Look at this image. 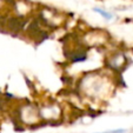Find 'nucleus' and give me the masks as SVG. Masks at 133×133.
Segmentation results:
<instances>
[{
    "label": "nucleus",
    "mask_w": 133,
    "mask_h": 133,
    "mask_svg": "<svg viewBox=\"0 0 133 133\" xmlns=\"http://www.w3.org/2000/svg\"><path fill=\"white\" fill-rule=\"evenodd\" d=\"M38 110H39V116H40L41 120H58L60 119L61 114V108L58 104L55 103H48V104H43V105H38Z\"/></svg>",
    "instance_id": "3"
},
{
    "label": "nucleus",
    "mask_w": 133,
    "mask_h": 133,
    "mask_svg": "<svg viewBox=\"0 0 133 133\" xmlns=\"http://www.w3.org/2000/svg\"><path fill=\"white\" fill-rule=\"evenodd\" d=\"M93 11L97 13V14H99L103 19H105V20L110 21L112 20L113 18H114V14H113L112 12H110V11L105 10V8H101V7H94L93 8Z\"/></svg>",
    "instance_id": "5"
},
{
    "label": "nucleus",
    "mask_w": 133,
    "mask_h": 133,
    "mask_svg": "<svg viewBox=\"0 0 133 133\" xmlns=\"http://www.w3.org/2000/svg\"><path fill=\"white\" fill-rule=\"evenodd\" d=\"M98 133H126V130H124V128H117V130L104 131V132H98Z\"/></svg>",
    "instance_id": "6"
},
{
    "label": "nucleus",
    "mask_w": 133,
    "mask_h": 133,
    "mask_svg": "<svg viewBox=\"0 0 133 133\" xmlns=\"http://www.w3.org/2000/svg\"><path fill=\"white\" fill-rule=\"evenodd\" d=\"M78 88L91 99H103L110 93V80L98 72L87 73L79 79Z\"/></svg>",
    "instance_id": "1"
},
{
    "label": "nucleus",
    "mask_w": 133,
    "mask_h": 133,
    "mask_svg": "<svg viewBox=\"0 0 133 133\" xmlns=\"http://www.w3.org/2000/svg\"><path fill=\"white\" fill-rule=\"evenodd\" d=\"M18 117L19 120L25 125H33L38 124L41 120L39 116V110L37 105L33 104H25L18 107Z\"/></svg>",
    "instance_id": "2"
},
{
    "label": "nucleus",
    "mask_w": 133,
    "mask_h": 133,
    "mask_svg": "<svg viewBox=\"0 0 133 133\" xmlns=\"http://www.w3.org/2000/svg\"><path fill=\"white\" fill-rule=\"evenodd\" d=\"M105 65L108 70H112L114 72H120L127 65V57L123 52H116L112 55L107 57Z\"/></svg>",
    "instance_id": "4"
}]
</instances>
